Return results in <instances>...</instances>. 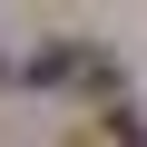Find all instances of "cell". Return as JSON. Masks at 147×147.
Instances as JSON below:
<instances>
[{
  "instance_id": "1",
  "label": "cell",
  "mask_w": 147,
  "mask_h": 147,
  "mask_svg": "<svg viewBox=\"0 0 147 147\" xmlns=\"http://www.w3.org/2000/svg\"><path fill=\"white\" fill-rule=\"evenodd\" d=\"M0 79H10V59H0Z\"/></svg>"
}]
</instances>
